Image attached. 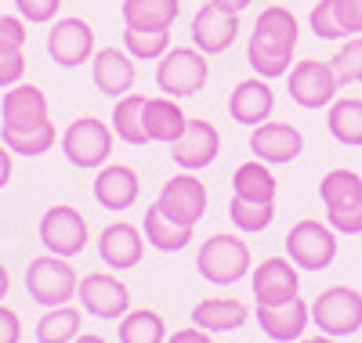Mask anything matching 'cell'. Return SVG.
I'll return each mask as SVG.
<instances>
[{
    "mask_svg": "<svg viewBox=\"0 0 362 343\" xmlns=\"http://www.w3.org/2000/svg\"><path fill=\"white\" fill-rule=\"evenodd\" d=\"M297 343H337V339H334V336H326V332H319V336H308V339L300 336Z\"/></svg>",
    "mask_w": 362,
    "mask_h": 343,
    "instance_id": "obj_48",
    "label": "cell"
},
{
    "mask_svg": "<svg viewBox=\"0 0 362 343\" xmlns=\"http://www.w3.org/2000/svg\"><path fill=\"white\" fill-rule=\"evenodd\" d=\"M300 40V22L290 8L272 4L257 15L254 22V33L247 44V61L254 76L261 80H279L293 69V51Z\"/></svg>",
    "mask_w": 362,
    "mask_h": 343,
    "instance_id": "obj_1",
    "label": "cell"
},
{
    "mask_svg": "<svg viewBox=\"0 0 362 343\" xmlns=\"http://www.w3.org/2000/svg\"><path fill=\"white\" fill-rule=\"evenodd\" d=\"M124 51L134 61H160L170 51V29H124Z\"/></svg>",
    "mask_w": 362,
    "mask_h": 343,
    "instance_id": "obj_34",
    "label": "cell"
},
{
    "mask_svg": "<svg viewBox=\"0 0 362 343\" xmlns=\"http://www.w3.org/2000/svg\"><path fill=\"white\" fill-rule=\"evenodd\" d=\"M141 253H145V231L131 221H112L102 228L98 235V257L105 267L112 271H131L141 264Z\"/></svg>",
    "mask_w": 362,
    "mask_h": 343,
    "instance_id": "obj_21",
    "label": "cell"
},
{
    "mask_svg": "<svg viewBox=\"0 0 362 343\" xmlns=\"http://www.w3.org/2000/svg\"><path fill=\"white\" fill-rule=\"evenodd\" d=\"M319 199L326 206V224L337 235H362V177L355 170H329L319 181Z\"/></svg>",
    "mask_w": 362,
    "mask_h": 343,
    "instance_id": "obj_2",
    "label": "cell"
},
{
    "mask_svg": "<svg viewBox=\"0 0 362 343\" xmlns=\"http://www.w3.org/2000/svg\"><path fill=\"white\" fill-rule=\"evenodd\" d=\"M37 231H40V242H44L47 253L66 257V260L80 257L83 246H87V221H83V213L76 206H66V203L44 210Z\"/></svg>",
    "mask_w": 362,
    "mask_h": 343,
    "instance_id": "obj_11",
    "label": "cell"
},
{
    "mask_svg": "<svg viewBox=\"0 0 362 343\" xmlns=\"http://www.w3.org/2000/svg\"><path fill=\"white\" fill-rule=\"evenodd\" d=\"M141 231H145V242L153 249H160V253H181V249L192 242V228L170 221L156 203L145 210V228Z\"/></svg>",
    "mask_w": 362,
    "mask_h": 343,
    "instance_id": "obj_28",
    "label": "cell"
},
{
    "mask_svg": "<svg viewBox=\"0 0 362 343\" xmlns=\"http://www.w3.org/2000/svg\"><path fill=\"white\" fill-rule=\"evenodd\" d=\"M76 300L87 311L90 318H102V322H119L131 311V289L127 282H119L116 275L109 271H90L80 278L76 286Z\"/></svg>",
    "mask_w": 362,
    "mask_h": 343,
    "instance_id": "obj_10",
    "label": "cell"
},
{
    "mask_svg": "<svg viewBox=\"0 0 362 343\" xmlns=\"http://www.w3.org/2000/svg\"><path fill=\"white\" fill-rule=\"evenodd\" d=\"M228 112H232L235 123H243V127H261V123H268L272 112H276V90H272V83L261 80V76L239 80L235 90L228 95Z\"/></svg>",
    "mask_w": 362,
    "mask_h": 343,
    "instance_id": "obj_22",
    "label": "cell"
},
{
    "mask_svg": "<svg viewBox=\"0 0 362 343\" xmlns=\"http://www.w3.org/2000/svg\"><path fill=\"white\" fill-rule=\"evenodd\" d=\"M279 192V181L272 174L268 163L250 160V163H239L232 174V195L235 199H247V203H276Z\"/></svg>",
    "mask_w": 362,
    "mask_h": 343,
    "instance_id": "obj_26",
    "label": "cell"
},
{
    "mask_svg": "<svg viewBox=\"0 0 362 343\" xmlns=\"http://www.w3.org/2000/svg\"><path fill=\"white\" fill-rule=\"evenodd\" d=\"M119 343H167V322L160 311L148 307H131L116 325Z\"/></svg>",
    "mask_w": 362,
    "mask_h": 343,
    "instance_id": "obj_31",
    "label": "cell"
},
{
    "mask_svg": "<svg viewBox=\"0 0 362 343\" xmlns=\"http://www.w3.org/2000/svg\"><path fill=\"white\" fill-rule=\"evenodd\" d=\"M83 325V307H47L37 322V343H73Z\"/></svg>",
    "mask_w": 362,
    "mask_h": 343,
    "instance_id": "obj_32",
    "label": "cell"
},
{
    "mask_svg": "<svg viewBox=\"0 0 362 343\" xmlns=\"http://www.w3.org/2000/svg\"><path fill=\"white\" fill-rule=\"evenodd\" d=\"M250 286H254V300L257 307H276L286 303L293 296H300V275L297 264L290 257H268L254 267L250 275Z\"/></svg>",
    "mask_w": 362,
    "mask_h": 343,
    "instance_id": "obj_17",
    "label": "cell"
},
{
    "mask_svg": "<svg viewBox=\"0 0 362 343\" xmlns=\"http://www.w3.org/2000/svg\"><path fill=\"white\" fill-rule=\"evenodd\" d=\"M22 76H25V47L0 40V90L22 83Z\"/></svg>",
    "mask_w": 362,
    "mask_h": 343,
    "instance_id": "obj_38",
    "label": "cell"
},
{
    "mask_svg": "<svg viewBox=\"0 0 362 343\" xmlns=\"http://www.w3.org/2000/svg\"><path fill=\"white\" fill-rule=\"evenodd\" d=\"M167 343H210V332L199 325H185V329H174L167 336Z\"/></svg>",
    "mask_w": 362,
    "mask_h": 343,
    "instance_id": "obj_43",
    "label": "cell"
},
{
    "mask_svg": "<svg viewBox=\"0 0 362 343\" xmlns=\"http://www.w3.org/2000/svg\"><path fill=\"white\" fill-rule=\"evenodd\" d=\"M11 174H15V160H11V152H8V145L0 141V188H8V181H11Z\"/></svg>",
    "mask_w": 362,
    "mask_h": 343,
    "instance_id": "obj_44",
    "label": "cell"
},
{
    "mask_svg": "<svg viewBox=\"0 0 362 343\" xmlns=\"http://www.w3.org/2000/svg\"><path fill=\"white\" fill-rule=\"evenodd\" d=\"M112 127L105 119L95 116H80L73 119L66 134H62V155L76 170H102L112 155Z\"/></svg>",
    "mask_w": 362,
    "mask_h": 343,
    "instance_id": "obj_6",
    "label": "cell"
},
{
    "mask_svg": "<svg viewBox=\"0 0 362 343\" xmlns=\"http://www.w3.org/2000/svg\"><path fill=\"white\" fill-rule=\"evenodd\" d=\"M181 15V0H124V29H170Z\"/></svg>",
    "mask_w": 362,
    "mask_h": 343,
    "instance_id": "obj_27",
    "label": "cell"
},
{
    "mask_svg": "<svg viewBox=\"0 0 362 343\" xmlns=\"http://www.w3.org/2000/svg\"><path fill=\"white\" fill-rule=\"evenodd\" d=\"M156 206L177 224L196 228L206 213V184L192 170H177L174 177L163 181V188L156 195Z\"/></svg>",
    "mask_w": 362,
    "mask_h": 343,
    "instance_id": "obj_13",
    "label": "cell"
},
{
    "mask_svg": "<svg viewBox=\"0 0 362 343\" xmlns=\"http://www.w3.org/2000/svg\"><path fill=\"white\" fill-rule=\"evenodd\" d=\"M312 325L326 336H355L362 329V293L351 286H329L312 303Z\"/></svg>",
    "mask_w": 362,
    "mask_h": 343,
    "instance_id": "obj_8",
    "label": "cell"
},
{
    "mask_svg": "<svg viewBox=\"0 0 362 343\" xmlns=\"http://www.w3.org/2000/svg\"><path fill=\"white\" fill-rule=\"evenodd\" d=\"M170 155H174L177 170L199 174V170H206L221 155V131L210 119H189L185 134L170 145Z\"/></svg>",
    "mask_w": 362,
    "mask_h": 343,
    "instance_id": "obj_15",
    "label": "cell"
},
{
    "mask_svg": "<svg viewBox=\"0 0 362 343\" xmlns=\"http://www.w3.org/2000/svg\"><path fill=\"white\" fill-rule=\"evenodd\" d=\"M308 25H312V33H315L319 40H348L344 29H341V22H337L334 0H319V4L312 8V15H308Z\"/></svg>",
    "mask_w": 362,
    "mask_h": 343,
    "instance_id": "obj_37",
    "label": "cell"
},
{
    "mask_svg": "<svg viewBox=\"0 0 362 343\" xmlns=\"http://www.w3.org/2000/svg\"><path fill=\"white\" fill-rule=\"evenodd\" d=\"M0 127L4 131H37L44 123H51V105L47 95L37 83H15L0 98Z\"/></svg>",
    "mask_w": 362,
    "mask_h": 343,
    "instance_id": "obj_14",
    "label": "cell"
},
{
    "mask_svg": "<svg viewBox=\"0 0 362 343\" xmlns=\"http://www.w3.org/2000/svg\"><path fill=\"white\" fill-rule=\"evenodd\" d=\"M80 278L73 271V264L66 257H54V253H40L25 264V293L33 303L40 307H62L76 296Z\"/></svg>",
    "mask_w": 362,
    "mask_h": 343,
    "instance_id": "obj_4",
    "label": "cell"
},
{
    "mask_svg": "<svg viewBox=\"0 0 362 343\" xmlns=\"http://www.w3.org/2000/svg\"><path fill=\"white\" fill-rule=\"evenodd\" d=\"M90 80H95V90L105 98H124L134 90V80H138V66L134 58L124 51V47H102L90 58Z\"/></svg>",
    "mask_w": 362,
    "mask_h": 343,
    "instance_id": "obj_19",
    "label": "cell"
},
{
    "mask_svg": "<svg viewBox=\"0 0 362 343\" xmlns=\"http://www.w3.org/2000/svg\"><path fill=\"white\" fill-rule=\"evenodd\" d=\"M109 127L112 134L124 141V145H148V134H145V95H124L116 98L112 105V116H109Z\"/></svg>",
    "mask_w": 362,
    "mask_h": 343,
    "instance_id": "obj_29",
    "label": "cell"
},
{
    "mask_svg": "<svg viewBox=\"0 0 362 343\" xmlns=\"http://www.w3.org/2000/svg\"><path fill=\"white\" fill-rule=\"evenodd\" d=\"M329 66H334L341 87H351V83H362V37H348L337 54L329 58Z\"/></svg>",
    "mask_w": 362,
    "mask_h": 343,
    "instance_id": "obj_36",
    "label": "cell"
},
{
    "mask_svg": "<svg viewBox=\"0 0 362 343\" xmlns=\"http://www.w3.org/2000/svg\"><path fill=\"white\" fill-rule=\"evenodd\" d=\"M210 80V61L199 47H170L156 61V87L167 98H192Z\"/></svg>",
    "mask_w": 362,
    "mask_h": 343,
    "instance_id": "obj_5",
    "label": "cell"
},
{
    "mask_svg": "<svg viewBox=\"0 0 362 343\" xmlns=\"http://www.w3.org/2000/svg\"><path fill=\"white\" fill-rule=\"evenodd\" d=\"M185 127H189V116L177 105V98H167V95L145 98V134H148V141L174 145L185 134Z\"/></svg>",
    "mask_w": 362,
    "mask_h": 343,
    "instance_id": "obj_24",
    "label": "cell"
},
{
    "mask_svg": "<svg viewBox=\"0 0 362 343\" xmlns=\"http://www.w3.org/2000/svg\"><path fill=\"white\" fill-rule=\"evenodd\" d=\"M286 90H290V102L300 109H329L337 102L341 80L329 61L305 58V61H293V69L286 73Z\"/></svg>",
    "mask_w": 362,
    "mask_h": 343,
    "instance_id": "obj_9",
    "label": "cell"
},
{
    "mask_svg": "<svg viewBox=\"0 0 362 343\" xmlns=\"http://www.w3.org/2000/svg\"><path fill=\"white\" fill-rule=\"evenodd\" d=\"M0 40L15 44V47H25V40H29V22H25L22 15H0Z\"/></svg>",
    "mask_w": 362,
    "mask_h": 343,
    "instance_id": "obj_41",
    "label": "cell"
},
{
    "mask_svg": "<svg viewBox=\"0 0 362 343\" xmlns=\"http://www.w3.org/2000/svg\"><path fill=\"white\" fill-rule=\"evenodd\" d=\"M73 343H109V339H105V336H98V332H80Z\"/></svg>",
    "mask_w": 362,
    "mask_h": 343,
    "instance_id": "obj_47",
    "label": "cell"
},
{
    "mask_svg": "<svg viewBox=\"0 0 362 343\" xmlns=\"http://www.w3.org/2000/svg\"><path fill=\"white\" fill-rule=\"evenodd\" d=\"M0 141L8 145L11 155H25V160H40V155H47L58 141V131L54 123H44V127L37 131H4L0 127Z\"/></svg>",
    "mask_w": 362,
    "mask_h": 343,
    "instance_id": "obj_33",
    "label": "cell"
},
{
    "mask_svg": "<svg viewBox=\"0 0 362 343\" xmlns=\"http://www.w3.org/2000/svg\"><path fill=\"white\" fill-rule=\"evenodd\" d=\"M247 318H250V307L235 296H210L192 307V325L206 332H232L239 325H247Z\"/></svg>",
    "mask_w": 362,
    "mask_h": 343,
    "instance_id": "obj_25",
    "label": "cell"
},
{
    "mask_svg": "<svg viewBox=\"0 0 362 343\" xmlns=\"http://www.w3.org/2000/svg\"><path fill=\"white\" fill-rule=\"evenodd\" d=\"M334 11L344 37H362V0H334Z\"/></svg>",
    "mask_w": 362,
    "mask_h": 343,
    "instance_id": "obj_40",
    "label": "cell"
},
{
    "mask_svg": "<svg viewBox=\"0 0 362 343\" xmlns=\"http://www.w3.org/2000/svg\"><path fill=\"white\" fill-rule=\"evenodd\" d=\"M228 217H232V228L235 231L257 235V231H264L272 221H276V203H247V199H235L232 195Z\"/></svg>",
    "mask_w": 362,
    "mask_h": 343,
    "instance_id": "obj_35",
    "label": "cell"
},
{
    "mask_svg": "<svg viewBox=\"0 0 362 343\" xmlns=\"http://www.w3.org/2000/svg\"><path fill=\"white\" fill-rule=\"evenodd\" d=\"M62 0H15V11L29 22V25H51L58 18Z\"/></svg>",
    "mask_w": 362,
    "mask_h": 343,
    "instance_id": "obj_39",
    "label": "cell"
},
{
    "mask_svg": "<svg viewBox=\"0 0 362 343\" xmlns=\"http://www.w3.org/2000/svg\"><path fill=\"white\" fill-rule=\"evenodd\" d=\"M0 343H22V318L0 303Z\"/></svg>",
    "mask_w": 362,
    "mask_h": 343,
    "instance_id": "obj_42",
    "label": "cell"
},
{
    "mask_svg": "<svg viewBox=\"0 0 362 343\" xmlns=\"http://www.w3.org/2000/svg\"><path fill=\"white\" fill-rule=\"evenodd\" d=\"M210 4H218V8H225V11H247L250 4H254V0H210Z\"/></svg>",
    "mask_w": 362,
    "mask_h": 343,
    "instance_id": "obj_45",
    "label": "cell"
},
{
    "mask_svg": "<svg viewBox=\"0 0 362 343\" xmlns=\"http://www.w3.org/2000/svg\"><path fill=\"white\" fill-rule=\"evenodd\" d=\"M286 257L297 264V271H326L337 260V231L326 221L305 217L286 231Z\"/></svg>",
    "mask_w": 362,
    "mask_h": 343,
    "instance_id": "obj_7",
    "label": "cell"
},
{
    "mask_svg": "<svg viewBox=\"0 0 362 343\" xmlns=\"http://www.w3.org/2000/svg\"><path fill=\"white\" fill-rule=\"evenodd\" d=\"M250 246L239 235H210L196 253V271L210 286H235L250 275Z\"/></svg>",
    "mask_w": 362,
    "mask_h": 343,
    "instance_id": "obj_3",
    "label": "cell"
},
{
    "mask_svg": "<svg viewBox=\"0 0 362 343\" xmlns=\"http://www.w3.org/2000/svg\"><path fill=\"white\" fill-rule=\"evenodd\" d=\"M250 152H254V160H261L268 167H283L305 152V134L293 123L268 119L261 127H250Z\"/></svg>",
    "mask_w": 362,
    "mask_h": 343,
    "instance_id": "obj_16",
    "label": "cell"
},
{
    "mask_svg": "<svg viewBox=\"0 0 362 343\" xmlns=\"http://www.w3.org/2000/svg\"><path fill=\"white\" fill-rule=\"evenodd\" d=\"M189 33H192V44L210 58V54H225L235 37H239V15L235 11H225L218 4H206L192 15V25H189Z\"/></svg>",
    "mask_w": 362,
    "mask_h": 343,
    "instance_id": "obj_18",
    "label": "cell"
},
{
    "mask_svg": "<svg viewBox=\"0 0 362 343\" xmlns=\"http://www.w3.org/2000/svg\"><path fill=\"white\" fill-rule=\"evenodd\" d=\"M8 289H11V275H8V267H4V264H0V303H4Z\"/></svg>",
    "mask_w": 362,
    "mask_h": 343,
    "instance_id": "obj_46",
    "label": "cell"
},
{
    "mask_svg": "<svg viewBox=\"0 0 362 343\" xmlns=\"http://www.w3.org/2000/svg\"><path fill=\"white\" fill-rule=\"evenodd\" d=\"M90 192H95V203L102 210L124 213L141 195V177L127 163H105L102 170H95V184H90Z\"/></svg>",
    "mask_w": 362,
    "mask_h": 343,
    "instance_id": "obj_20",
    "label": "cell"
},
{
    "mask_svg": "<svg viewBox=\"0 0 362 343\" xmlns=\"http://www.w3.org/2000/svg\"><path fill=\"white\" fill-rule=\"evenodd\" d=\"M257 325L276 343H297L305 336V329L312 325V303L293 296V300L276 303V307H257Z\"/></svg>",
    "mask_w": 362,
    "mask_h": 343,
    "instance_id": "obj_23",
    "label": "cell"
},
{
    "mask_svg": "<svg viewBox=\"0 0 362 343\" xmlns=\"http://www.w3.org/2000/svg\"><path fill=\"white\" fill-rule=\"evenodd\" d=\"M47 54L54 66L62 69H80L95 58V29L90 22L66 15V18H54L47 29Z\"/></svg>",
    "mask_w": 362,
    "mask_h": 343,
    "instance_id": "obj_12",
    "label": "cell"
},
{
    "mask_svg": "<svg viewBox=\"0 0 362 343\" xmlns=\"http://www.w3.org/2000/svg\"><path fill=\"white\" fill-rule=\"evenodd\" d=\"M326 131L344 148H362V98H337L326 109Z\"/></svg>",
    "mask_w": 362,
    "mask_h": 343,
    "instance_id": "obj_30",
    "label": "cell"
}]
</instances>
